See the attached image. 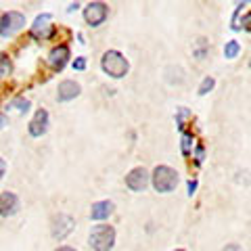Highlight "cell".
I'll return each instance as SVG.
<instances>
[{"label": "cell", "mask_w": 251, "mask_h": 251, "mask_svg": "<svg viewBox=\"0 0 251 251\" xmlns=\"http://www.w3.org/2000/svg\"><path fill=\"white\" fill-rule=\"evenodd\" d=\"M214 88H216V77H214V75H205V77L201 80V84H199L197 94H199V97H205V94H209Z\"/></svg>", "instance_id": "cell-17"}, {"label": "cell", "mask_w": 251, "mask_h": 251, "mask_svg": "<svg viewBox=\"0 0 251 251\" xmlns=\"http://www.w3.org/2000/svg\"><path fill=\"white\" fill-rule=\"evenodd\" d=\"M124 182H126V188H128V191H132V193H143L145 188L151 184V172H149L147 168H143V166L132 168L128 174H126Z\"/></svg>", "instance_id": "cell-6"}, {"label": "cell", "mask_w": 251, "mask_h": 251, "mask_svg": "<svg viewBox=\"0 0 251 251\" xmlns=\"http://www.w3.org/2000/svg\"><path fill=\"white\" fill-rule=\"evenodd\" d=\"M115 211V203L103 199V201H94L90 205V220L92 222H105L107 218H111Z\"/></svg>", "instance_id": "cell-13"}, {"label": "cell", "mask_w": 251, "mask_h": 251, "mask_svg": "<svg viewBox=\"0 0 251 251\" xmlns=\"http://www.w3.org/2000/svg\"><path fill=\"white\" fill-rule=\"evenodd\" d=\"M19 209H21V201L17 193L13 191L0 193V218H13L19 214Z\"/></svg>", "instance_id": "cell-11"}, {"label": "cell", "mask_w": 251, "mask_h": 251, "mask_svg": "<svg viewBox=\"0 0 251 251\" xmlns=\"http://www.w3.org/2000/svg\"><path fill=\"white\" fill-rule=\"evenodd\" d=\"M49 128H50V115H49V111H46L44 107L36 109L34 117H31L29 124H27V134L31 138H42L46 132H49Z\"/></svg>", "instance_id": "cell-9"}, {"label": "cell", "mask_w": 251, "mask_h": 251, "mask_svg": "<svg viewBox=\"0 0 251 251\" xmlns=\"http://www.w3.org/2000/svg\"><path fill=\"white\" fill-rule=\"evenodd\" d=\"M54 31H57V27L52 25L50 13H42V15H38V17L34 19V23H31L29 36L34 38V40H38V42H44V40H50V38L54 36Z\"/></svg>", "instance_id": "cell-5"}, {"label": "cell", "mask_w": 251, "mask_h": 251, "mask_svg": "<svg viewBox=\"0 0 251 251\" xmlns=\"http://www.w3.org/2000/svg\"><path fill=\"white\" fill-rule=\"evenodd\" d=\"M74 72H86V67H88V61H86V57H75L74 63H72Z\"/></svg>", "instance_id": "cell-23"}, {"label": "cell", "mask_w": 251, "mask_h": 251, "mask_svg": "<svg viewBox=\"0 0 251 251\" xmlns=\"http://www.w3.org/2000/svg\"><path fill=\"white\" fill-rule=\"evenodd\" d=\"M222 251H243V247L239 245V243H228V245H224Z\"/></svg>", "instance_id": "cell-26"}, {"label": "cell", "mask_w": 251, "mask_h": 251, "mask_svg": "<svg viewBox=\"0 0 251 251\" xmlns=\"http://www.w3.org/2000/svg\"><path fill=\"white\" fill-rule=\"evenodd\" d=\"M75 9H80V4H77V2H74V4H69V9H67V11H69V13H74Z\"/></svg>", "instance_id": "cell-30"}, {"label": "cell", "mask_w": 251, "mask_h": 251, "mask_svg": "<svg viewBox=\"0 0 251 251\" xmlns=\"http://www.w3.org/2000/svg\"><path fill=\"white\" fill-rule=\"evenodd\" d=\"M74 226H75V220L69 216V214H54L52 216V222H50V234L54 241H65L69 234L74 232Z\"/></svg>", "instance_id": "cell-8"}, {"label": "cell", "mask_w": 251, "mask_h": 251, "mask_svg": "<svg viewBox=\"0 0 251 251\" xmlns=\"http://www.w3.org/2000/svg\"><path fill=\"white\" fill-rule=\"evenodd\" d=\"M207 54H209V40L207 38H203V36H199L197 40L193 42V57L197 61H203Z\"/></svg>", "instance_id": "cell-15"}, {"label": "cell", "mask_w": 251, "mask_h": 251, "mask_svg": "<svg viewBox=\"0 0 251 251\" xmlns=\"http://www.w3.org/2000/svg\"><path fill=\"white\" fill-rule=\"evenodd\" d=\"M80 92H82V86L75 80H63L57 86V100L59 103H69V100L80 97Z\"/></svg>", "instance_id": "cell-12"}, {"label": "cell", "mask_w": 251, "mask_h": 251, "mask_svg": "<svg viewBox=\"0 0 251 251\" xmlns=\"http://www.w3.org/2000/svg\"><path fill=\"white\" fill-rule=\"evenodd\" d=\"M25 27V15L21 11H6L0 17V38H13Z\"/></svg>", "instance_id": "cell-4"}, {"label": "cell", "mask_w": 251, "mask_h": 251, "mask_svg": "<svg viewBox=\"0 0 251 251\" xmlns=\"http://www.w3.org/2000/svg\"><path fill=\"white\" fill-rule=\"evenodd\" d=\"M4 126H6V115H4V113H0V130H2Z\"/></svg>", "instance_id": "cell-29"}, {"label": "cell", "mask_w": 251, "mask_h": 251, "mask_svg": "<svg viewBox=\"0 0 251 251\" xmlns=\"http://www.w3.org/2000/svg\"><path fill=\"white\" fill-rule=\"evenodd\" d=\"M13 74V61L6 52L0 54V80H6V77H11Z\"/></svg>", "instance_id": "cell-16"}, {"label": "cell", "mask_w": 251, "mask_h": 251, "mask_svg": "<svg viewBox=\"0 0 251 251\" xmlns=\"http://www.w3.org/2000/svg\"><path fill=\"white\" fill-rule=\"evenodd\" d=\"M100 69H103L105 75L113 77V80H122L130 72V61L126 59L124 52L111 49V50H105L103 57H100Z\"/></svg>", "instance_id": "cell-1"}, {"label": "cell", "mask_w": 251, "mask_h": 251, "mask_svg": "<svg viewBox=\"0 0 251 251\" xmlns=\"http://www.w3.org/2000/svg\"><path fill=\"white\" fill-rule=\"evenodd\" d=\"M115 239L117 232L111 224H97L88 234V245L92 251H111L115 247Z\"/></svg>", "instance_id": "cell-2"}, {"label": "cell", "mask_w": 251, "mask_h": 251, "mask_svg": "<svg viewBox=\"0 0 251 251\" xmlns=\"http://www.w3.org/2000/svg\"><path fill=\"white\" fill-rule=\"evenodd\" d=\"M245 29V31H251V11L249 13H245V15H243V17H241V21H239V29Z\"/></svg>", "instance_id": "cell-24"}, {"label": "cell", "mask_w": 251, "mask_h": 251, "mask_svg": "<svg viewBox=\"0 0 251 251\" xmlns=\"http://www.w3.org/2000/svg\"><path fill=\"white\" fill-rule=\"evenodd\" d=\"M249 69H251V57H249Z\"/></svg>", "instance_id": "cell-31"}, {"label": "cell", "mask_w": 251, "mask_h": 251, "mask_svg": "<svg viewBox=\"0 0 251 251\" xmlns=\"http://www.w3.org/2000/svg\"><path fill=\"white\" fill-rule=\"evenodd\" d=\"M54 251H77L75 247H72V245H61V247H57Z\"/></svg>", "instance_id": "cell-28"}, {"label": "cell", "mask_w": 251, "mask_h": 251, "mask_svg": "<svg viewBox=\"0 0 251 251\" xmlns=\"http://www.w3.org/2000/svg\"><path fill=\"white\" fill-rule=\"evenodd\" d=\"M174 251H184V249H174Z\"/></svg>", "instance_id": "cell-32"}, {"label": "cell", "mask_w": 251, "mask_h": 251, "mask_svg": "<svg viewBox=\"0 0 251 251\" xmlns=\"http://www.w3.org/2000/svg\"><path fill=\"white\" fill-rule=\"evenodd\" d=\"M197 186H199V182H197V180H188V182H186V193H188V197H193V195H195V191H197Z\"/></svg>", "instance_id": "cell-25"}, {"label": "cell", "mask_w": 251, "mask_h": 251, "mask_svg": "<svg viewBox=\"0 0 251 251\" xmlns=\"http://www.w3.org/2000/svg\"><path fill=\"white\" fill-rule=\"evenodd\" d=\"M245 6H247V2H239L237 9H234V15H232V29L234 31H239V17H241V13H243Z\"/></svg>", "instance_id": "cell-22"}, {"label": "cell", "mask_w": 251, "mask_h": 251, "mask_svg": "<svg viewBox=\"0 0 251 251\" xmlns=\"http://www.w3.org/2000/svg\"><path fill=\"white\" fill-rule=\"evenodd\" d=\"M195 147H197V138H195L193 132L191 130L180 132V153H182V157H191Z\"/></svg>", "instance_id": "cell-14"}, {"label": "cell", "mask_w": 251, "mask_h": 251, "mask_svg": "<svg viewBox=\"0 0 251 251\" xmlns=\"http://www.w3.org/2000/svg\"><path fill=\"white\" fill-rule=\"evenodd\" d=\"M69 59H72V50H69L67 44H57L52 46L49 57H46V63H49V67L52 72H63V69L67 67Z\"/></svg>", "instance_id": "cell-10"}, {"label": "cell", "mask_w": 251, "mask_h": 251, "mask_svg": "<svg viewBox=\"0 0 251 251\" xmlns=\"http://www.w3.org/2000/svg\"><path fill=\"white\" fill-rule=\"evenodd\" d=\"M84 21L88 23L90 27H99L103 25L109 17V4L100 2V0H94V2H88L84 6Z\"/></svg>", "instance_id": "cell-7"}, {"label": "cell", "mask_w": 251, "mask_h": 251, "mask_svg": "<svg viewBox=\"0 0 251 251\" xmlns=\"http://www.w3.org/2000/svg\"><path fill=\"white\" fill-rule=\"evenodd\" d=\"M11 107H15V109H17L19 113H27V111H29V107H31V103H29L27 99H23V97H17V99H15L13 103H11Z\"/></svg>", "instance_id": "cell-21"}, {"label": "cell", "mask_w": 251, "mask_h": 251, "mask_svg": "<svg viewBox=\"0 0 251 251\" xmlns=\"http://www.w3.org/2000/svg\"><path fill=\"white\" fill-rule=\"evenodd\" d=\"M6 168H9V166H6L4 157H0V180H2V178H4V174H6Z\"/></svg>", "instance_id": "cell-27"}, {"label": "cell", "mask_w": 251, "mask_h": 251, "mask_svg": "<svg viewBox=\"0 0 251 251\" xmlns=\"http://www.w3.org/2000/svg\"><path fill=\"white\" fill-rule=\"evenodd\" d=\"M239 52H241V44L237 40H228L224 44V57L232 61V59H237L239 57Z\"/></svg>", "instance_id": "cell-18"}, {"label": "cell", "mask_w": 251, "mask_h": 251, "mask_svg": "<svg viewBox=\"0 0 251 251\" xmlns=\"http://www.w3.org/2000/svg\"><path fill=\"white\" fill-rule=\"evenodd\" d=\"M191 117V111H188L186 107H180L178 111H176V126H178V130L180 132H184V122Z\"/></svg>", "instance_id": "cell-19"}, {"label": "cell", "mask_w": 251, "mask_h": 251, "mask_svg": "<svg viewBox=\"0 0 251 251\" xmlns=\"http://www.w3.org/2000/svg\"><path fill=\"white\" fill-rule=\"evenodd\" d=\"M193 159H195V166H203V161H205V145H201L197 143V147H195V151H193Z\"/></svg>", "instance_id": "cell-20"}, {"label": "cell", "mask_w": 251, "mask_h": 251, "mask_svg": "<svg viewBox=\"0 0 251 251\" xmlns=\"http://www.w3.org/2000/svg\"><path fill=\"white\" fill-rule=\"evenodd\" d=\"M178 182H180L178 172L174 168H170V166H157L151 172V186L155 188V193L168 195L172 191H176Z\"/></svg>", "instance_id": "cell-3"}]
</instances>
